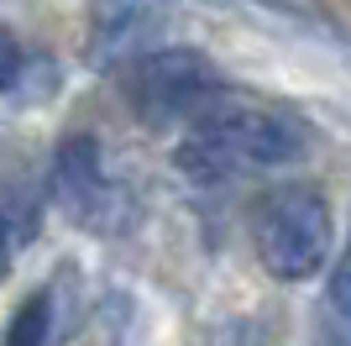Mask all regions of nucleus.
<instances>
[{"label":"nucleus","instance_id":"obj_1","mask_svg":"<svg viewBox=\"0 0 351 346\" xmlns=\"http://www.w3.org/2000/svg\"><path fill=\"white\" fill-rule=\"evenodd\" d=\"M304 152H309V126L293 111L226 89L189 126V142L178 147V163L194 178L215 184V178L241 168H257V173L293 168V163H304Z\"/></svg>","mask_w":351,"mask_h":346},{"label":"nucleus","instance_id":"obj_2","mask_svg":"<svg viewBox=\"0 0 351 346\" xmlns=\"http://www.w3.org/2000/svg\"><path fill=\"white\" fill-rule=\"evenodd\" d=\"M252 246L267 278L304 284L325 273L330 246H336V216L315 184H278L252 216Z\"/></svg>","mask_w":351,"mask_h":346},{"label":"nucleus","instance_id":"obj_3","mask_svg":"<svg viewBox=\"0 0 351 346\" xmlns=\"http://www.w3.org/2000/svg\"><path fill=\"white\" fill-rule=\"evenodd\" d=\"M226 95L215 63L199 47H152L132 69V105L152 126H194L210 105Z\"/></svg>","mask_w":351,"mask_h":346},{"label":"nucleus","instance_id":"obj_4","mask_svg":"<svg viewBox=\"0 0 351 346\" xmlns=\"http://www.w3.org/2000/svg\"><path fill=\"white\" fill-rule=\"evenodd\" d=\"M53 178H58V200L84 220H95L100 205L110 200V184H105V168H100V147L89 142V137H69L58 147Z\"/></svg>","mask_w":351,"mask_h":346},{"label":"nucleus","instance_id":"obj_5","mask_svg":"<svg viewBox=\"0 0 351 346\" xmlns=\"http://www.w3.org/2000/svg\"><path fill=\"white\" fill-rule=\"evenodd\" d=\"M47 331H53V299L32 294L5 325V346H47Z\"/></svg>","mask_w":351,"mask_h":346},{"label":"nucleus","instance_id":"obj_6","mask_svg":"<svg viewBox=\"0 0 351 346\" xmlns=\"http://www.w3.org/2000/svg\"><path fill=\"white\" fill-rule=\"evenodd\" d=\"M330 304L341 315H351V231H346V246H341L336 268H330Z\"/></svg>","mask_w":351,"mask_h":346},{"label":"nucleus","instance_id":"obj_7","mask_svg":"<svg viewBox=\"0 0 351 346\" xmlns=\"http://www.w3.org/2000/svg\"><path fill=\"white\" fill-rule=\"evenodd\" d=\"M16 79H21V47H16L11 32L0 27V89H11Z\"/></svg>","mask_w":351,"mask_h":346},{"label":"nucleus","instance_id":"obj_8","mask_svg":"<svg viewBox=\"0 0 351 346\" xmlns=\"http://www.w3.org/2000/svg\"><path fill=\"white\" fill-rule=\"evenodd\" d=\"M11 273V236H5V220H0V278Z\"/></svg>","mask_w":351,"mask_h":346}]
</instances>
